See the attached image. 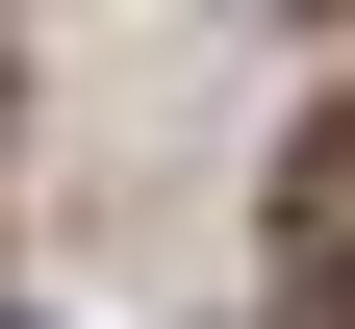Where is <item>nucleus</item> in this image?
Returning a JSON list of instances; mask_svg holds the SVG:
<instances>
[{
  "instance_id": "f257e3e1",
  "label": "nucleus",
  "mask_w": 355,
  "mask_h": 329,
  "mask_svg": "<svg viewBox=\"0 0 355 329\" xmlns=\"http://www.w3.org/2000/svg\"><path fill=\"white\" fill-rule=\"evenodd\" d=\"M279 254L355 278V102H304V152H279Z\"/></svg>"
}]
</instances>
